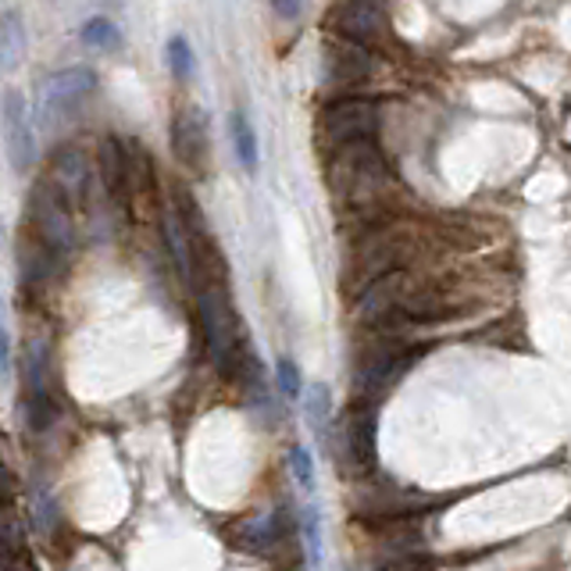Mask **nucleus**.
I'll list each match as a JSON object with an SVG mask.
<instances>
[{
	"label": "nucleus",
	"mask_w": 571,
	"mask_h": 571,
	"mask_svg": "<svg viewBox=\"0 0 571 571\" xmlns=\"http://www.w3.org/2000/svg\"><path fill=\"white\" fill-rule=\"evenodd\" d=\"M328 186L339 200L353 208H368L383 200L389 186V164L378 154L375 139H353V144L328 147Z\"/></svg>",
	"instance_id": "obj_1"
},
{
	"label": "nucleus",
	"mask_w": 571,
	"mask_h": 571,
	"mask_svg": "<svg viewBox=\"0 0 571 571\" xmlns=\"http://www.w3.org/2000/svg\"><path fill=\"white\" fill-rule=\"evenodd\" d=\"M375 333L378 339L368 343L358 353V361H353V386H358V397H368V400L397 383L418 361V347L400 339L397 328H375Z\"/></svg>",
	"instance_id": "obj_2"
},
{
	"label": "nucleus",
	"mask_w": 571,
	"mask_h": 571,
	"mask_svg": "<svg viewBox=\"0 0 571 571\" xmlns=\"http://www.w3.org/2000/svg\"><path fill=\"white\" fill-rule=\"evenodd\" d=\"M378 104L368 97H339L319 114V136L325 147L353 144V139H375Z\"/></svg>",
	"instance_id": "obj_3"
},
{
	"label": "nucleus",
	"mask_w": 571,
	"mask_h": 571,
	"mask_svg": "<svg viewBox=\"0 0 571 571\" xmlns=\"http://www.w3.org/2000/svg\"><path fill=\"white\" fill-rule=\"evenodd\" d=\"M72 211L75 208L69 204L65 194H61L54 183H50V179L36 183L33 200H29V225L61 253V258L72 253V247H75V219H72Z\"/></svg>",
	"instance_id": "obj_4"
},
{
	"label": "nucleus",
	"mask_w": 571,
	"mask_h": 571,
	"mask_svg": "<svg viewBox=\"0 0 571 571\" xmlns=\"http://www.w3.org/2000/svg\"><path fill=\"white\" fill-rule=\"evenodd\" d=\"M339 464L350 475H368L375 468V404H368V397H358L343 414Z\"/></svg>",
	"instance_id": "obj_5"
},
{
	"label": "nucleus",
	"mask_w": 571,
	"mask_h": 571,
	"mask_svg": "<svg viewBox=\"0 0 571 571\" xmlns=\"http://www.w3.org/2000/svg\"><path fill=\"white\" fill-rule=\"evenodd\" d=\"M328 25L343 40H353L368 50H378L389 40V15L383 0H336Z\"/></svg>",
	"instance_id": "obj_6"
},
{
	"label": "nucleus",
	"mask_w": 571,
	"mask_h": 571,
	"mask_svg": "<svg viewBox=\"0 0 571 571\" xmlns=\"http://www.w3.org/2000/svg\"><path fill=\"white\" fill-rule=\"evenodd\" d=\"M97 90V72L94 69H61L47 75L40 83V119L50 125L54 119H69V114L83 104L86 97Z\"/></svg>",
	"instance_id": "obj_7"
},
{
	"label": "nucleus",
	"mask_w": 571,
	"mask_h": 571,
	"mask_svg": "<svg viewBox=\"0 0 571 571\" xmlns=\"http://www.w3.org/2000/svg\"><path fill=\"white\" fill-rule=\"evenodd\" d=\"M0 114H4V139H8V161L18 175H25L36 161V133L29 122V104H25L22 90L8 86L4 100H0Z\"/></svg>",
	"instance_id": "obj_8"
},
{
	"label": "nucleus",
	"mask_w": 571,
	"mask_h": 571,
	"mask_svg": "<svg viewBox=\"0 0 571 571\" xmlns=\"http://www.w3.org/2000/svg\"><path fill=\"white\" fill-rule=\"evenodd\" d=\"M172 150L189 172L204 175L208 172V158H211V147H208V119L204 111L197 108H183L179 114L172 119Z\"/></svg>",
	"instance_id": "obj_9"
},
{
	"label": "nucleus",
	"mask_w": 571,
	"mask_h": 571,
	"mask_svg": "<svg viewBox=\"0 0 571 571\" xmlns=\"http://www.w3.org/2000/svg\"><path fill=\"white\" fill-rule=\"evenodd\" d=\"M397 311L408 319V325H429V322H447L457 319L464 311V300L457 294H447V289L436 286H408V294L400 297Z\"/></svg>",
	"instance_id": "obj_10"
},
{
	"label": "nucleus",
	"mask_w": 571,
	"mask_h": 571,
	"mask_svg": "<svg viewBox=\"0 0 571 571\" xmlns=\"http://www.w3.org/2000/svg\"><path fill=\"white\" fill-rule=\"evenodd\" d=\"M58 422V400L47 375V350L36 347L29 358V397H25V425L33 433H47Z\"/></svg>",
	"instance_id": "obj_11"
},
{
	"label": "nucleus",
	"mask_w": 571,
	"mask_h": 571,
	"mask_svg": "<svg viewBox=\"0 0 571 571\" xmlns=\"http://www.w3.org/2000/svg\"><path fill=\"white\" fill-rule=\"evenodd\" d=\"M15 258H18V278L25 289H40L50 275H54V264L61 253L47 244V239L36 233L33 225H25L18 239H15Z\"/></svg>",
	"instance_id": "obj_12"
},
{
	"label": "nucleus",
	"mask_w": 571,
	"mask_h": 571,
	"mask_svg": "<svg viewBox=\"0 0 571 571\" xmlns=\"http://www.w3.org/2000/svg\"><path fill=\"white\" fill-rule=\"evenodd\" d=\"M47 179L65 194L72 208L83 204V200L90 197V158H86L79 147H58L54 158H50Z\"/></svg>",
	"instance_id": "obj_13"
},
{
	"label": "nucleus",
	"mask_w": 571,
	"mask_h": 571,
	"mask_svg": "<svg viewBox=\"0 0 571 571\" xmlns=\"http://www.w3.org/2000/svg\"><path fill=\"white\" fill-rule=\"evenodd\" d=\"M372 72H375V61H372V50L368 47L343 40V36L325 47V79L333 86L364 83Z\"/></svg>",
	"instance_id": "obj_14"
},
{
	"label": "nucleus",
	"mask_w": 571,
	"mask_h": 571,
	"mask_svg": "<svg viewBox=\"0 0 571 571\" xmlns=\"http://www.w3.org/2000/svg\"><path fill=\"white\" fill-rule=\"evenodd\" d=\"M100 175H104V186L108 194L119 200V204H129V194H133V158H129V147L122 139L108 136L100 144Z\"/></svg>",
	"instance_id": "obj_15"
},
{
	"label": "nucleus",
	"mask_w": 571,
	"mask_h": 571,
	"mask_svg": "<svg viewBox=\"0 0 571 571\" xmlns=\"http://www.w3.org/2000/svg\"><path fill=\"white\" fill-rule=\"evenodd\" d=\"M161 225H164V247H169L172 261L179 264L183 275H194V250H189V239H194V236H186L189 228H186V222H183L179 208L164 211V214H161Z\"/></svg>",
	"instance_id": "obj_16"
},
{
	"label": "nucleus",
	"mask_w": 571,
	"mask_h": 571,
	"mask_svg": "<svg viewBox=\"0 0 571 571\" xmlns=\"http://www.w3.org/2000/svg\"><path fill=\"white\" fill-rule=\"evenodd\" d=\"M25 25H22V15L15 8H8L4 15H0V65L4 72H15L18 61L25 54Z\"/></svg>",
	"instance_id": "obj_17"
},
{
	"label": "nucleus",
	"mask_w": 571,
	"mask_h": 571,
	"mask_svg": "<svg viewBox=\"0 0 571 571\" xmlns=\"http://www.w3.org/2000/svg\"><path fill=\"white\" fill-rule=\"evenodd\" d=\"M228 136H233V150H236V161L244 164V172L253 175L258 172V133H253V125L247 122L244 111H233L228 114Z\"/></svg>",
	"instance_id": "obj_18"
},
{
	"label": "nucleus",
	"mask_w": 571,
	"mask_h": 571,
	"mask_svg": "<svg viewBox=\"0 0 571 571\" xmlns=\"http://www.w3.org/2000/svg\"><path fill=\"white\" fill-rule=\"evenodd\" d=\"M328 418H333V393H328L325 383H314L308 393V422L322 450H328V433H333V429H328Z\"/></svg>",
	"instance_id": "obj_19"
},
{
	"label": "nucleus",
	"mask_w": 571,
	"mask_h": 571,
	"mask_svg": "<svg viewBox=\"0 0 571 571\" xmlns=\"http://www.w3.org/2000/svg\"><path fill=\"white\" fill-rule=\"evenodd\" d=\"M169 69L175 79H189V72H194V50H189L183 36H172L169 40Z\"/></svg>",
	"instance_id": "obj_20"
},
{
	"label": "nucleus",
	"mask_w": 571,
	"mask_h": 571,
	"mask_svg": "<svg viewBox=\"0 0 571 571\" xmlns=\"http://www.w3.org/2000/svg\"><path fill=\"white\" fill-rule=\"evenodd\" d=\"M303 547H308L311 564L322 561V525H319V511H314V507L303 511Z\"/></svg>",
	"instance_id": "obj_21"
},
{
	"label": "nucleus",
	"mask_w": 571,
	"mask_h": 571,
	"mask_svg": "<svg viewBox=\"0 0 571 571\" xmlns=\"http://www.w3.org/2000/svg\"><path fill=\"white\" fill-rule=\"evenodd\" d=\"M83 40L90 47H114L119 44V33H114V25L108 18H90L83 25Z\"/></svg>",
	"instance_id": "obj_22"
},
{
	"label": "nucleus",
	"mask_w": 571,
	"mask_h": 571,
	"mask_svg": "<svg viewBox=\"0 0 571 571\" xmlns=\"http://www.w3.org/2000/svg\"><path fill=\"white\" fill-rule=\"evenodd\" d=\"M289 468H294V475L303 489H314V457L308 450L294 447V454H289Z\"/></svg>",
	"instance_id": "obj_23"
},
{
	"label": "nucleus",
	"mask_w": 571,
	"mask_h": 571,
	"mask_svg": "<svg viewBox=\"0 0 571 571\" xmlns=\"http://www.w3.org/2000/svg\"><path fill=\"white\" fill-rule=\"evenodd\" d=\"M278 386H283V393L289 400H297L300 397V372H297V364L294 361H278Z\"/></svg>",
	"instance_id": "obj_24"
},
{
	"label": "nucleus",
	"mask_w": 571,
	"mask_h": 571,
	"mask_svg": "<svg viewBox=\"0 0 571 571\" xmlns=\"http://www.w3.org/2000/svg\"><path fill=\"white\" fill-rule=\"evenodd\" d=\"M300 4H303V0H272V8H275L278 18H297L300 15Z\"/></svg>",
	"instance_id": "obj_25"
}]
</instances>
